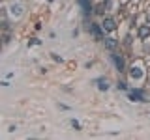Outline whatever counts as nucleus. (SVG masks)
<instances>
[{"instance_id": "nucleus-1", "label": "nucleus", "mask_w": 150, "mask_h": 140, "mask_svg": "<svg viewBox=\"0 0 150 140\" xmlns=\"http://www.w3.org/2000/svg\"><path fill=\"white\" fill-rule=\"evenodd\" d=\"M101 26H103V30H107V32H112L116 28V21L112 17H105L103 19V22H101Z\"/></svg>"}, {"instance_id": "nucleus-2", "label": "nucleus", "mask_w": 150, "mask_h": 140, "mask_svg": "<svg viewBox=\"0 0 150 140\" xmlns=\"http://www.w3.org/2000/svg\"><path fill=\"white\" fill-rule=\"evenodd\" d=\"M103 45H105V49L115 50L116 47H118V41H116L115 37H105V39H103Z\"/></svg>"}, {"instance_id": "nucleus-3", "label": "nucleus", "mask_w": 150, "mask_h": 140, "mask_svg": "<svg viewBox=\"0 0 150 140\" xmlns=\"http://www.w3.org/2000/svg\"><path fill=\"white\" fill-rule=\"evenodd\" d=\"M112 60H115V64H116V69H118V71H124V67H126L124 58L118 56V54H112Z\"/></svg>"}, {"instance_id": "nucleus-4", "label": "nucleus", "mask_w": 150, "mask_h": 140, "mask_svg": "<svg viewBox=\"0 0 150 140\" xmlns=\"http://www.w3.org/2000/svg\"><path fill=\"white\" fill-rule=\"evenodd\" d=\"M101 28H103V26H98V24H92V22H90V30H92V34L96 36V39H103V32H101Z\"/></svg>"}, {"instance_id": "nucleus-5", "label": "nucleus", "mask_w": 150, "mask_h": 140, "mask_svg": "<svg viewBox=\"0 0 150 140\" xmlns=\"http://www.w3.org/2000/svg\"><path fill=\"white\" fill-rule=\"evenodd\" d=\"M129 77L133 78V80H139V78L143 77V71H141V67H135V65H133V67H131V71H129Z\"/></svg>"}, {"instance_id": "nucleus-6", "label": "nucleus", "mask_w": 150, "mask_h": 140, "mask_svg": "<svg viewBox=\"0 0 150 140\" xmlns=\"http://www.w3.org/2000/svg\"><path fill=\"white\" fill-rule=\"evenodd\" d=\"M137 34H139V37H141V39H144V37H148V36H150V24H144V26H141Z\"/></svg>"}, {"instance_id": "nucleus-7", "label": "nucleus", "mask_w": 150, "mask_h": 140, "mask_svg": "<svg viewBox=\"0 0 150 140\" xmlns=\"http://www.w3.org/2000/svg\"><path fill=\"white\" fill-rule=\"evenodd\" d=\"M143 95H144L143 90H135V92H131V93H129V99H131V101H144V99H143Z\"/></svg>"}, {"instance_id": "nucleus-8", "label": "nucleus", "mask_w": 150, "mask_h": 140, "mask_svg": "<svg viewBox=\"0 0 150 140\" xmlns=\"http://www.w3.org/2000/svg\"><path fill=\"white\" fill-rule=\"evenodd\" d=\"M79 4H81V8L84 9V13H90V11H92V4H90V0H79Z\"/></svg>"}, {"instance_id": "nucleus-9", "label": "nucleus", "mask_w": 150, "mask_h": 140, "mask_svg": "<svg viewBox=\"0 0 150 140\" xmlns=\"http://www.w3.org/2000/svg\"><path fill=\"white\" fill-rule=\"evenodd\" d=\"M98 88H100V90H107V88H109V84H107V80L100 78V80H98Z\"/></svg>"}, {"instance_id": "nucleus-10", "label": "nucleus", "mask_w": 150, "mask_h": 140, "mask_svg": "<svg viewBox=\"0 0 150 140\" xmlns=\"http://www.w3.org/2000/svg\"><path fill=\"white\" fill-rule=\"evenodd\" d=\"M21 9H23L21 6H13L11 8V13H13V15H21Z\"/></svg>"}, {"instance_id": "nucleus-11", "label": "nucleus", "mask_w": 150, "mask_h": 140, "mask_svg": "<svg viewBox=\"0 0 150 140\" xmlns=\"http://www.w3.org/2000/svg\"><path fill=\"white\" fill-rule=\"evenodd\" d=\"M71 125H73V127H75V129H77V131H79V129H81V125H79V123H77V121H75V120L71 121Z\"/></svg>"}, {"instance_id": "nucleus-12", "label": "nucleus", "mask_w": 150, "mask_h": 140, "mask_svg": "<svg viewBox=\"0 0 150 140\" xmlns=\"http://www.w3.org/2000/svg\"><path fill=\"white\" fill-rule=\"evenodd\" d=\"M118 90H126V82H118Z\"/></svg>"}]
</instances>
